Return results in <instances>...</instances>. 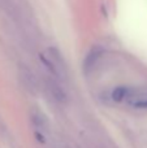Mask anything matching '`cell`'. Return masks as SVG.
Segmentation results:
<instances>
[{"mask_svg": "<svg viewBox=\"0 0 147 148\" xmlns=\"http://www.w3.org/2000/svg\"><path fill=\"white\" fill-rule=\"evenodd\" d=\"M112 99L117 103H126L137 109H147V90L117 87L112 91Z\"/></svg>", "mask_w": 147, "mask_h": 148, "instance_id": "obj_1", "label": "cell"}]
</instances>
